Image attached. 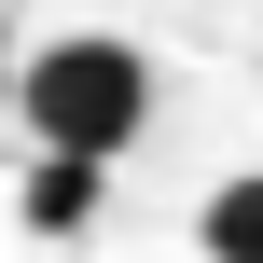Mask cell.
I'll return each instance as SVG.
<instances>
[{"label":"cell","mask_w":263,"mask_h":263,"mask_svg":"<svg viewBox=\"0 0 263 263\" xmlns=\"http://www.w3.org/2000/svg\"><path fill=\"white\" fill-rule=\"evenodd\" d=\"M14 111H28V139H42V153L111 166V153L153 125V55H139V42H111V28H69V42H42V55L14 69Z\"/></svg>","instance_id":"6da1fadb"},{"label":"cell","mask_w":263,"mask_h":263,"mask_svg":"<svg viewBox=\"0 0 263 263\" xmlns=\"http://www.w3.org/2000/svg\"><path fill=\"white\" fill-rule=\"evenodd\" d=\"M194 250L208 263H263V166H236V180L194 208Z\"/></svg>","instance_id":"7a4b0ae2"},{"label":"cell","mask_w":263,"mask_h":263,"mask_svg":"<svg viewBox=\"0 0 263 263\" xmlns=\"http://www.w3.org/2000/svg\"><path fill=\"white\" fill-rule=\"evenodd\" d=\"M83 208H97V166H69V153H42V166H28V222H42V236H69Z\"/></svg>","instance_id":"3957f363"},{"label":"cell","mask_w":263,"mask_h":263,"mask_svg":"<svg viewBox=\"0 0 263 263\" xmlns=\"http://www.w3.org/2000/svg\"><path fill=\"white\" fill-rule=\"evenodd\" d=\"M0 97H14V69H0Z\"/></svg>","instance_id":"277c9868"}]
</instances>
